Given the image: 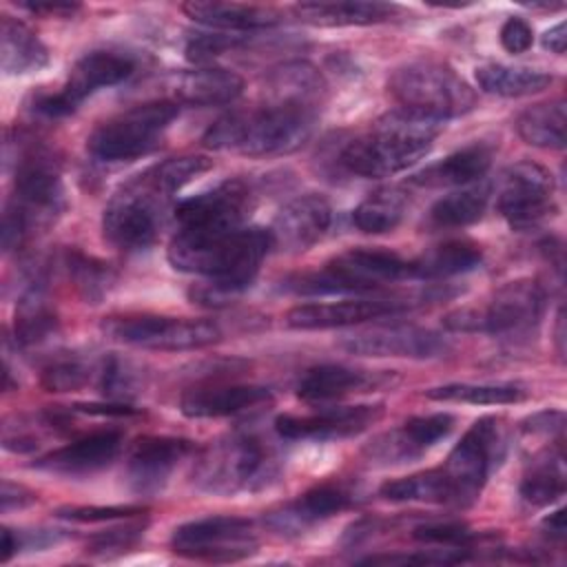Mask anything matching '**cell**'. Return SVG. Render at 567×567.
<instances>
[{
    "instance_id": "obj_1",
    "label": "cell",
    "mask_w": 567,
    "mask_h": 567,
    "mask_svg": "<svg viewBox=\"0 0 567 567\" xmlns=\"http://www.w3.org/2000/svg\"><path fill=\"white\" fill-rule=\"evenodd\" d=\"M319 106L268 100L248 111H235L208 126L204 144L248 157L284 155L299 148L315 128Z\"/></svg>"
},
{
    "instance_id": "obj_2",
    "label": "cell",
    "mask_w": 567,
    "mask_h": 567,
    "mask_svg": "<svg viewBox=\"0 0 567 567\" xmlns=\"http://www.w3.org/2000/svg\"><path fill=\"white\" fill-rule=\"evenodd\" d=\"M443 122L421 113L396 109L374 122V126L350 140L339 164L359 177H390L425 157L439 137Z\"/></svg>"
},
{
    "instance_id": "obj_3",
    "label": "cell",
    "mask_w": 567,
    "mask_h": 567,
    "mask_svg": "<svg viewBox=\"0 0 567 567\" xmlns=\"http://www.w3.org/2000/svg\"><path fill=\"white\" fill-rule=\"evenodd\" d=\"M64 210L60 168L51 151L35 142H20L13 159V195L2 215V248L16 250L27 237L55 221Z\"/></svg>"
},
{
    "instance_id": "obj_4",
    "label": "cell",
    "mask_w": 567,
    "mask_h": 567,
    "mask_svg": "<svg viewBox=\"0 0 567 567\" xmlns=\"http://www.w3.org/2000/svg\"><path fill=\"white\" fill-rule=\"evenodd\" d=\"M277 474L279 458L264 439L252 432H233L199 454L193 481L202 492L233 496L264 489Z\"/></svg>"
},
{
    "instance_id": "obj_5",
    "label": "cell",
    "mask_w": 567,
    "mask_h": 567,
    "mask_svg": "<svg viewBox=\"0 0 567 567\" xmlns=\"http://www.w3.org/2000/svg\"><path fill=\"white\" fill-rule=\"evenodd\" d=\"M403 279H414L412 261L392 250L350 248L321 270L288 277L281 288L295 295H359Z\"/></svg>"
},
{
    "instance_id": "obj_6",
    "label": "cell",
    "mask_w": 567,
    "mask_h": 567,
    "mask_svg": "<svg viewBox=\"0 0 567 567\" xmlns=\"http://www.w3.org/2000/svg\"><path fill=\"white\" fill-rule=\"evenodd\" d=\"M392 97L401 109L445 122L476 106L474 89L447 64L414 60L396 66L388 80Z\"/></svg>"
},
{
    "instance_id": "obj_7",
    "label": "cell",
    "mask_w": 567,
    "mask_h": 567,
    "mask_svg": "<svg viewBox=\"0 0 567 567\" xmlns=\"http://www.w3.org/2000/svg\"><path fill=\"white\" fill-rule=\"evenodd\" d=\"M545 312V290L534 279H516L494 292L483 308H458L443 317L445 330L518 337L532 332Z\"/></svg>"
},
{
    "instance_id": "obj_8",
    "label": "cell",
    "mask_w": 567,
    "mask_h": 567,
    "mask_svg": "<svg viewBox=\"0 0 567 567\" xmlns=\"http://www.w3.org/2000/svg\"><path fill=\"white\" fill-rule=\"evenodd\" d=\"M177 113L179 106L171 100L131 106L97 124L86 140V148L100 162H128L142 157L157 148Z\"/></svg>"
},
{
    "instance_id": "obj_9",
    "label": "cell",
    "mask_w": 567,
    "mask_h": 567,
    "mask_svg": "<svg viewBox=\"0 0 567 567\" xmlns=\"http://www.w3.org/2000/svg\"><path fill=\"white\" fill-rule=\"evenodd\" d=\"M102 332L120 343L146 350H199L219 341L217 323L208 319H184L164 315H111L102 321Z\"/></svg>"
},
{
    "instance_id": "obj_10",
    "label": "cell",
    "mask_w": 567,
    "mask_h": 567,
    "mask_svg": "<svg viewBox=\"0 0 567 567\" xmlns=\"http://www.w3.org/2000/svg\"><path fill=\"white\" fill-rule=\"evenodd\" d=\"M272 239L268 228L244 226L239 228L228 246L224 248L215 270L206 277L204 284L190 288L193 303L221 306L230 297L244 292L257 277L264 257L270 252Z\"/></svg>"
},
{
    "instance_id": "obj_11",
    "label": "cell",
    "mask_w": 567,
    "mask_h": 567,
    "mask_svg": "<svg viewBox=\"0 0 567 567\" xmlns=\"http://www.w3.org/2000/svg\"><path fill=\"white\" fill-rule=\"evenodd\" d=\"M252 210V193L241 179H226L210 190L193 195L175 206L179 235L213 239L244 228Z\"/></svg>"
},
{
    "instance_id": "obj_12",
    "label": "cell",
    "mask_w": 567,
    "mask_h": 567,
    "mask_svg": "<svg viewBox=\"0 0 567 567\" xmlns=\"http://www.w3.org/2000/svg\"><path fill=\"white\" fill-rule=\"evenodd\" d=\"M164 199L137 175L104 208L102 233L106 241L120 250L148 248L162 226Z\"/></svg>"
},
{
    "instance_id": "obj_13",
    "label": "cell",
    "mask_w": 567,
    "mask_h": 567,
    "mask_svg": "<svg viewBox=\"0 0 567 567\" xmlns=\"http://www.w3.org/2000/svg\"><path fill=\"white\" fill-rule=\"evenodd\" d=\"M503 427L494 416L474 421V425L461 436L447 461L441 465L454 489L456 505H470L481 494L492 467L503 456Z\"/></svg>"
},
{
    "instance_id": "obj_14",
    "label": "cell",
    "mask_w": 567,
    "mask_h": 567,
    "mask_svg": "<svg viewBox=\"0 0 567 567\" xmlns=\"http://www.w3.org/2000/svg\"><path fill=\"white\" fill-rule=\"evenodd\" d=\"M259 543L248 518L206 516L179 525L171 536L177 556L208 563H235L252 556Z\"/></svg>"
},
{
    "instance_id": "obj_15",
    "label": "cell",
    "mask_w": 567,
    "mask_h": 567,
    "mask_svg": "<svg viewBox=\"0 0 567 567\" xmlns=\"http://www.w3.org/2000/svg\"><path fill=\"white\" fill-rule=\"evenodd\" d=\"M498 213L512 228H527L554 213V177L536 162H516L503 175Z\"/></svg>"
},
{
    "instance_id": "obj_16",
    "label": "cell",
    "mask_w": 567,
    "mask_h": 567,
    "mask_svg": "<svg viewBox=\"0 0 567 567\" xmlns=\"http://www.w3.org/2000/svg\"><path fill=\"white\" fill-rule=\"evenodd\" d=\"M350 354L359 357H408V359H434L450 350L447 341L421 326H379L346 334L339 341Z\"/></svg>"
},
{
    "instance_id": "obj_17",
    "label": "cell",
    "mask_w": 567,
    "mask_h": 567,
    "mask_svg": "<svg viewBox=\"0 0 567 567\" xmlns=\"http://www.w3.org/2000/svg\"><path fill=\"white\" fill-rule=\"evenodd\" d=\"M383 414V405H341L312 414H281L275 430L284 439H346L368 430Z\"/></svg>"
},
{
    "instance_id": "obj_18",
    "label": "cell",
    "mask_w": 567,
    "mask_h": 567,
    "mask_svg": "<svg viewBox=\"0 0 567 567\" xmlns=\"http://www.w3.org/2000/svg\"><path fill=\"white\" fill-rule=\"evenodd\" d=\"M330 221L332 208L323 195H299L275 215V221L268 228L272 248L284 252H303L326 235Z\"/></svg>"
},
{
    "instance_id": "obj_19",
    "label": "cell",
    "mask_w": 567,
    "mask_h": 567,
    "mask_svg": "<svg viewBox=\"0 0 567 567\" xmlns=\"http://www.w3.org/2000/svg\"><path fill=\"white\" fill-rule=\"evenodd\" d=\"M410 308L403 299H346L328 303H301L286 312V323L297 330H328L365 323Z\"/></svg>"
},
{
    "instance_id": "obj_20",
    "label": "cell",
    "mask_w": 567,
    "mask_h": 567,
    "mask_svg": "<svg viewBox=\"0 0 567 567\" xmlns=\"http://www.w3.org/2000/svg\"><path fill=\"white\" fill-rule=\"evenodd\" d=\"M454 430V416L447 412L423 414L408 419L401 427L377 436L365 454L370 461L379 463H405L419 458L425 450L434 447Z\"/></svg>"
},
{
    "instance_id": "obj_21",
    "label": "cell",
    "mask_w": 567,
    "mask_h": 567,
    "mask_svg": "<svg viewBox=\"0 0 567 567\" xmlns=\"http://www.w3.org/2000/svg\"><path fill=\"white\" fill-rule=\"evenodd\" d=\"M193 452V443L179 436H144L140 439L126 463L128 485L137 494L159 492L173 470Z\"/></svg>"
},
{
    "instance_id": "obj_22",
    "label": "cell",
    "mask_w": 567,
    "mask_h": 567,
    "mask_svg": "<svg viewBox=\"0 0 567 567\" xmlns=\"http://www.w3.org/2000/svg\"><path fill=\"white\" fill-rule=\"evenodd\" d=\"M354 503V494L341 483H321L299 494L295 501L268 512L266 523L279 534H301L303 529L332 518Z\"/></svg>"
},
{
    "instance_id": "obj_23",
    "label": "cell",
    "mask_w": 567,
    "mask_h": 567,
    "mask_svg": "<svg viewBox=\"0 0 567 567\" xmlns=\"http://www.w3.org/2000/svg\"><path fill=\"white\" fill-rule=\"evenodd\" d=\"M135 71V60L120 51H91L80 58L64 86L58 91V97L64 111L71 115L82 100L91 93L124 82Z\"/></svg>"
},
{
    "instance_id": "obj_24",
    "label": "cell",
    "mask_w": 567,
    "mask_h": 567,
    "mask_svg": "<svg viewBox=\"0 0 567 567\" xmlns=\"http://www.w3.org/2000/svg\"><path fill=\"white\" fill-rule=\"evenodd\" d=\"M270 401L272 392L266 385L206 383L186 390L179 399V410L190 419H219L259 408Z\"/></svg>"
},
{
    "instance_id": "obj_25",
    "label": "cell",
    "mask_w": 567,
    "mask_h": 567,
    "mask_svg": "<svg viewBox=\"0 0 567 567\" xmlns=\"http://www.w3.org/2000/svg\"><path fill=\"white\" fill-rule=\"evenodd\" d=\"M122 439L124 436L117 430H100L40 456L33 465L38 470L66 476L91 474L115 461L122 447Z\"/></svg>"
},
{
    "instance_id": "obj_26",
    "label": "cell",
    "mask_w": 567,
    "mask_h": 567,
    "mask_svg": "<svg viewBox=\"0 0 567 567\" xmlns=\"http://www.w3.org/2000/svg\"><path fill=\"white\" fill-rule=\"evenodd\" d=\"M385 383H388V377L379 372L357 370L341 363H321L306 370V374L297 383V394L303 401L321 403V401H332V399H341L357 392H370Z\"/></svg>"
},
{
    "instance_id": "obj_27",
    "label": "cell",
    "mask_w": 567,
    "mask_h": 567,
    "mask_svg": "<svg viewBox=\"0 0 567 567\" xmlns=\"http://www.w3.org/2000/svg\"><path fill=\"white\" fill-rule=\"evenodd\" d=\"M173 89L177 102L190 106H217L237 100L244 91V80L224 66H197L179 73Z\"/></svg>"
},
{
    "instance_id": "obj_28",
    "label": "cell",
    "mask_w": 567,
    "mask_h": 567,
    "mask_svg": "<svg viewBox=\"0 0 567 567\" xmlns=\"http://www.w3.org/2000/svg\"><path fill=\"white\" fill-rule=\"evenodd\" d=\"M295 16L315 27H365L379 24L396 13L399 4L390 2H363V0H341V2H301L292 7Z\"/></svg>"
},
{
    "instance_id": "obj_29",
    "label": "cell",
    "mask_w": 567,
    "mask_h": 567,
    "mask_svg": "<svg viewBox=\"0 0 567 567\" xmlns=\"http://www.w3.org/2000/svg\"><path fill=\"white\" fill-rule=\"evenodd\" d=\"M182 11L190 20L219 31H255V29L272 27L281 20V13L272 7L239 4V2L193 0L182 4Z\"/></svg>"
},
{
    "instance_id": "obj_30",
    "label": "cell",
    "mask_w": 567,
    "mask_h": 567,
    "mask_svg": "<svg viewBox=\"0 0 567 567\" xmlns=\"http://www.w3.org/2000/svg\"><path fill=\"white\" fill-rule=\"evenodd\" d=\"M492 157L494 144L474 142L427 166L412 182L421 186H467L487 173Z\"/></svg>"
},
{
    "instance_id": "obj_31",
    "label": "cell",
    "mask_w": 567,
    "mask_h": 567,
    "mask_svg": "<svg viewBox=\"0 0 567 567\" xmlns=\"http://www.w3.org/2000/svg\"><path fill=\"white\" fill-rule=\"evenodd\" d=\"M49 51L40 38L20 20L2 16L0 22V66L7 75H24L42 69Z\"/></svg>"
},
{
    "instance_id": "obj_32",
    "label": "cell",
    "mask_w": 567,
    "mask_h": 567,
    "mask_svg": "<svg viewBox=\"0 0 567 567\" xmlns=\"http://www.w3.org/2000/svg\"><path fill=\"white\" fill-rule=\"evenodd\" d=\"M481 261H483V252L476 244L465 239L445 241L441 246L430 248L419 259H412V277L441 279V277L463 275L478 268Z\"/></svg>"
},
{
    "instance_id": "obj_33",
    "label": "cell",
    "mask_w": 567,
    "mask_h": 567,
    "mask_svg": "<svg viewBox=\"0 0 567 567\" xmlns=\"http://www.w3.org/2000/svg\"><path fill=\"white\" fill-rule=\"evenodd\" d=\"M476 82L485 93L501 97H523L545 91L551 84V75L529 66L489 62L476 66Z\"/></svg>"
},
{
    "instance_id": "obj_34",
    "label": "cell",
    "mask_w": 567,
    "mask_h": 567,
    "mask_svg": "<svg viewBox=\"0 0 567 567\" xmlns=\"http://www.w3.org/2000/svg\"><path fill=\"white\" fill-rule=\"evenodd\" d=\"M58 332V317L44 299L42 284H31L16 308V341L22 348L47 343Z\"/></svg>"
},
{
    "instance_id": "obj_35",
    "label": "cell",
    "mask_w": 567,
    "mask_h": 567,
    "mask_svg": "<svg viewBox=\"0 0 567 567\" xmlns=\"http://www.w3.org/2000/svg\"><path fill=\"white\" fill-rule=\"evenodd\" d=\"M379 494L392 503H436L456 505L454 489L441 467L394 478L381 485Z\"/></svg>"
},
{
    "instance_id": "obj_36",
    "label": "cell",
    "mask_w": 567,
    "mask_h": 567,
    "mask_svg": "<svg viewBox=\"0 0 567 567\" xmlns=\"http://www.w3.org/2000/svg\"><path fill=\"white\" fill-rule=\"evenodd\" d=\"M565 494V467L563 447L556 452L547 450L543 456L534 458L523 474L520 496L534 507H545L556 503Z\"/></svg>"
},
{
    "instance_id": "obj_37",
    "label": "cell",
    "mask_w": 567,
    "mask_h": 567,
    "mask_svg": "<svg viewBox=\"0 0 567 567\" xmlns=\"http://www.w3.org/2000/svg\"><path fill=\"white\" fill-rule=\"evenodd\" d=\"M516 131L523 142L538 148H563L565 146V102L551 100L527 106L518 120Z\"/></svg>"
},
{
    "instance_id": "obj_38",
    "label": "cell",
    "mask_w": 567,
    "mask_h": 567,
    "mask_svg": "<svg viewBox=\"0 0 567 567\" xmlns=\"http://www.w3.org/2000/svg\"><path fill=\"white\" fill-rule=\"evenodd\" d=\"M489 186L487 184H472L461 190H454L441 197L432 210L430 221L436 228H463L478 221L487 208Z\"/></svg>"
},
{
    "instance_id": "obj_39",
    "label": "cell",
    "mask_w": 567,
    "mask_h": 567,
    "mask_svg": "<svg viewBox=\"0 0 567 567\" xmlns=\"http://www.w3.org/2000/svg\"><path fill=\"white\" fill-rule=\"evenodd\" d=\"M408 199L399 188H381L370 193L354 210L352 224L368 235H381L394 230L405 215Z\"/></svg>"
},
{
    "instance_id": "obj_40",
    "label": "cell",
    "mask_w": 567,
    "mask_h": 567,
    "mask_svg": "<svg viewBox=\"0 0 567 567\" xmlns=\"http://www.w3.org/2000/svg\"><path fill=\"white\" fill-rule=\"evenodd\" d=\"M432 401L472 403V405H505L518 403L527 396V390L516 383H447L425 390Z\"/></svg>"
},
{
    "instance_id": "obj_41",
    "label": "cell",
    "mask_w": 567,
    "mask_h": 567,
    "mask_svg": "<svg viewBox=\"0 0 567 567\" xmlns=\"http://www.w3.org/2000/svg\"><path fill=\"white\" fill-rule=\"evenodd\" d=\"M64 266L71 277V284L75 286L80 297L89 303H97L100 299H104L115 284L113 268L84 252H78V250L66 252Z\"/></svg>"
},
{
    "instance_id": "obj_42",
    "label": "cell",
    "mask_w": 567,
    "mask_h": 567,
    "mask_svg": "<svg viewBox=\"0 0 567 567\" xmlns=\"http://www.w3.org/2000/svg\"><path fill=\"white\" fill-rule=\"evenodd\" d=\"M210 166H213V162L204 155H179V157H168V159L155 164L140 177L151 188H155L159 195L171 197L173 193L184 188L188 182H193L202 173L210 171Z\"/></svg>"
},
{
    "instance_id": "obj_43",
    "label": "cell",
    "mask_w": 567,
    "mask_h": 567,
    "mask_svg": "<svg viewBox=\"0 0 567 567\" xmlns=\"http://www.w3.org/2000/svg\"><path fill=\"white\" fill-rule=\"evenodd\" d=\"M91 372V363L82 357H60L44 368L40 381L49 392H75L89 383Z\"/></svg>"
},
{
    "instance_id": "obj_44",
    "label": "cell",
    "mask_w": 567,
    "mask_h": 567,
    "mask_svg": "<svg viewBox=\"0 0 567 567\" xmlns=\"http://www.w3.org/2000/svg\"><path fill=\"white\" fill-rule=\"evenodd\" d=\"M144 534V523H126L120 527H111L109 532H100L95 534L89 545L86 551L93 556H102V558H111V556H120L128 549H133L137 545V540Z\"/></svg>"
},
{
    "instance_id": "obj_45",
    "label": "cell",
    "mask_w": 567,
    "mask_h": 567,
    "mask_svg": "<svg viewBox=\"0 0 567 567\" xmlns=\"http://www.w3.org/2000/svg\"><path fill=\"white\" fill-rule=\"evenodd\" d=\"M412 536L421 543L443 545L450 549H467L476 540V534L465 523H456V520L419 525V527H414Z\"/></svg>"
},
{
    "instance_id": "obj_46",
    "label": "cell",
    "mask_w": 567,
    "mask_h": 567,
    "mask_svg": "<svg viewBox=\"0 0 567 567\" xmlns=\"http://www.w3.org/2000/svg\"><path fill=\"white\" fill-rule=\"evenodd\" d=\"M137 388V377L135 370L117 359V357H106L100 365V390L104 396L111 399H131Z\"/></svg>"
},
{
    "instance_id": "obj_47",
    "label": "cell",
    "mask_w": 567,
    "mask_h": 567,
    "mask_svg": "<svg viewBox=\"0 0 567 567\" xmlns=\"http://www.w3.org/2000/svg\"><path fill=\"white\" fill-rule=\"evenodd\" d=\"M146 509L140 505H82V507H60L55 509L58 518L73 520V523H104V520H120L133 518L144 514Z\"/></svg>"
},
{
    "instance_id": "obj_48",
    "label": "cell",
    "mask_w": 567,
    "mask_h": 567,
    "mask_svg": "<svg viewBox=\"0 0 567 567\" xmlns=\"http://www.w3.org/2000/svg\"><path fill=\"white\" fill-rule=\"evenodd\" d=\"M239 44V35H228V33H195L188 38L184 53L190 62L206 66V62H210L213 58L221 55L224 51L233 49Z\"/></svg>"
},
{
    "instance_id": "obj_49",
    "label": "cell",
    "mask_w": 567,
    "mask_h": 567,
    "mask_svg": "<svg viewBox=\"0 0 567 567\" xmlns=\"http://www.w3.org/2000/svg\"><path fill=\"white\" fill-rule=\"evenodd\" d=\"M534 42V31H532V24L523 18H507L501 27V44L507 53H525Z\"/></svg>"
},
{
    "instance_id": "obj_50",
    "label": "cell",
    "mask_w": 567,
    "mask_h": 567,
    "mask_svg": "<svg viewBox=\"0 0 567 567\" xmlns=\"http://www.w3.org/2000/svg\"><path fill=\"white\" fill-rule=\"evenodd\" d=\"M563 425H565V414L558 410L536 412L523 421L525 432L540 434V436H563Z\"/></svg>"
},
{
    "instance_id": "obj_51",
    "label": "cell",
    "mask_w": 567,
    "mask_h": 567,
    "mask_svg": "<svg viewBox=\"0 0 567 567\" xmlns=\"http://www.w3.org/2000/svg\"><path fill=\"white\" fill-rule=\"evenodd\" d=\"M0 501H2V512H11V509H20V507H27L35 501V494L18 483H11V481H4L2 483V492H0Z\"/></svg>"
},
{
    "instance_id": "obj_52",
    "label": "cell",
    "mask_w": 567,
    "mask_h": 567,
    "mask_svg": "<svg viewBox=\"0 0 567 567\" xmlns=\"http://www.w3.org/2000/svg\"><path fill=\"white\" fill-rule=\"evenodd\" d=\"M22 9L35 13V16H58V18H66L73 16L80 4L75 2H51V0H35V2H20Z\"/></svg>"
},
{
    "instance_id": "obj_53",
    "label": "cell",
    "mask_w": 567,
    "mask_h": 567,
    "mask_svg": "<svg viewBox=\"0 0 567 567\" xmlns=\"http://www.w3.org/2000/svg\"><path fill=\"white\" fill-rule=\"evenodd\" d=\"M71 410L84 412V414H102V416H128V414H135V410L124 405V403H102V405H97V403H78Z\"/></svg>"
},
{
    "instance_id": "obj_54",
    "label": "cell",
    "mask_w": 567,
    "mask_h": 567,
    "mask_svg": "<svg viewBox=\"0 0 567 567\" xmlns=\"http://www.w3.org/2000/svg\"><path fill=\"white\" fill-rule=\"evenodd\" d=\"M543 47L549 49L551 53L563 55L565 47H567V31H565V22H558L556 27L547 29L543 35Z\"/></svg>"
},
{
    "instance_id": "obj_55",
    "label": "cell",
    "mask_w": 567,
    "mask_h": 567,
    "mask_svg": "<svg viewBox=\"0 0 567 567\" xmlns=\"http://www.w3.org/2000/svg\"><path fill=\"white\" fill-rule=\"evenodd\" d=\"M543 529L551 536V538H556V540H563L565 538V509L560 507V509H556L554 514H549L545 520H543Z\"/></svg>"
},
{
    "instance_id": "obj_56",
    "label": "cell",
    "mask_w": 567,
    "mask_h": 567,
    "mask_svg": "<svg viewBox=\"0 0 567 567\" xmlns=\"http://www.w3.org/2000/svg\"><path fill=\"white\" fill-rule=\"evenodd\" d=\"M20 549V538H18V532L4 527L2 529V563H9V558Z\"/></svg>"
}]
</instances>
